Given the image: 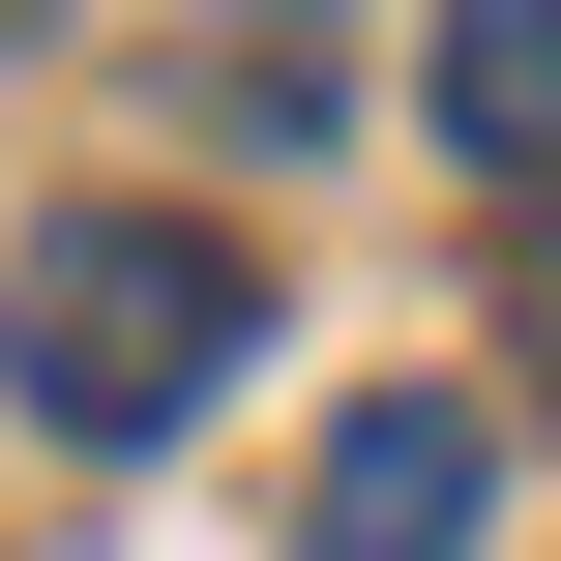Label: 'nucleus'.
Segmentation results:
<instances>
[{"instance_id":"obj_3","label":"nucleus","mask_w":561,"mask_h":561,"mask_svg":"<svg viewBox=\"0 0 561 561\" xmlns=\"http://www.w3.org/2000/svg\"><path fill=\"white\" fill-rule=\"evenodd\" d=\"M414 118H444L473 178H561V0H444V30H414Z\"/></svg>"},{"instance_id":"obj_1","label":"nucleus","mask_w":561,"mask_h":561,"mask_svg":"<svg viewBox=\"0 0 561 561\" xmlns=\"http://www.w3.org/2000/svg\"><path fill=\"white\" fill-rule=\"evenodd\" d=\"M237 325H266V266H237L207 207H59V237L0 266V385H30L59 444H178V414L237 385Z\"/></svg>"},{"instance_id":"obj_5","label":"nucleus","mask_w":561,"mask_h":561,"mask_svg":"<svg viewBox=\"0 0 561 561\" xmlns=\"http://www.w3.org/2000/svg\"><path fill=\"white\" fill-rule=\"evenodd\" d=\"M0 30H30V0H0Z\"/></svg>"},{"instance_id":"obj_4","label":"nucleus","mask_w":561,"mask_h":561,"mask_svg":"<svg viewBox=\"0 0 561 561\" xmlns=\"http://www.w3.org/2000/svg\"><path fill=\"white\" fill-rule=\"evenodd\" d=\"M503 325H533V414H561V266H533V296H503Z\"/></svg>"},{"instance_id":"obj_2","label":"nucleus","mask_w":561,"mask_h":561,"mask_svg":"<svg viewBox=\"0 0 561 561\" xmlns=\"http://www.w3.org/2000/svg\"><path fill=\"white\" fill-rule=\"evenodd\" d=\"M503 533V414L473 385H355L325 473H296V561H473Z\"/></svg>"}]
</instances>
